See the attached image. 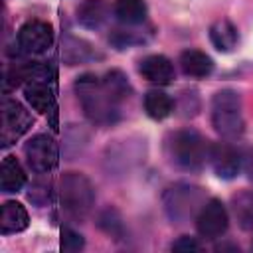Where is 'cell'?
Instances as JSON below:
<instances>
[{"mask_svg":"<svg viewBox=\"0 0 253 253\" xmlns=\"http://www.w3.org/2000/svg\"><path fill=\"white\" fill-rule=\"evenodd\" d=\"M103 85H105L109 97H111L117 105H121L123 101H126V99L130 97V91H132V89H130V83H128V79H126V75H125L123 71H119V69L107 71L105 77H103Z\"/></svg>","mask_w":253,"mask_h":253,"instance_id":"obj_22","label":"cell"},{"mask_svg":"<svg viewBox=\"0 0 253 253\" xmlns=\"http://www.w3.org/2000/svg\"><path fill=\"white\" fill-rule=\"evenodd\" d=\"M26 101L40 113H49L53 107V93L43 79H34L24 87Z\"/></svg>","mask_w":253,"mask_h":253,"instance_id":"obj_18","label":"cell"},{"mask_svg":"<svg viewBox=\"0 0 253 253\" xmlns=\"http://www.w3.org/2000/svg\"><path fill=\"white\" fill-rule=\"evenodd\" d=\"M202 249V243L196 239V237H190V235H182L180 239H176L172 243V251H180V253H188V251H200Z\"/></svg>","mask_w":253,"mask_h":253,"instance_id":"obj_27","label":"cell"},{"mask_svg":"<svg viewBox=\"0 0 253 253\" xmlns=\"http://www.w3.org/2000/svg\"><path fill=\"white\" fill-rule=\"evenodd\" d=\"M208 140L192 128L176 130L166 138L168 160L188 172H196L208 162Z\"/></svg>","mask_w":253,"mask_h":253,"instance_id":"obj_2","label":"cell"},{"mask_svg":"<svg viewBox=\"0 0 253 253\" xmlns=\"http://www.w3.org/2000/svg\"><path fill=\"white\" fill-rule=\"evenodd\" d=\"M243 170L247 172V176H249V180L253 182V156H247V158L243 160Z\"/></svg>","mask_w":253,"mask_h":253,"instance_id":"obj_28","label":"cell"},{"mask_svg":"<svg viewBox=\"0 0 253 253\" xmlns=\"http://www.w3.org/2000/svg\"><path fill=\"white\" fill-rule=\"evenodd\" d=\"M211 125L223 138H239L245 123L241 113V97L233 89H221L211 99Z\"/></svg>","mask_w":253,"mask_h":253,"instance_id":"obj_3","label":"cell"},{"mask_svg":"<svg viewBox=\"0 0 253 253\" xmlns=\"http://www.w3.org/2000/svg\"><path fill=\"white\" fill-rule=\"evenodd\" d=\"M24 154H26L28 166L36 174H47L57 164V146H55V140L47 134L32 136L24 146Z\"/></svg>","mask_w":253,"mask_h":253,"instance_id":"obj_8","label":"cell"},{"mask_svg":"<svg viewBox=\"0 0 253 253\" xmlns=\"http://www.w3.org/2000/svg\"><path fill=\"white\" fill-rule=\"evenodd\" d=\"M30 223V215L26 211V208L18 202H6L2 206V213H0V231L4 235L10 233H18L24 231Z\"/></svg>","mask_w":253,"mask_h":253,"instance_id":"obj_16","label":"cell"},{"mask_svg":"<svg viewBox=\"0 0 253 253\" xmlns=\"http://www.w3.org/2000/svg\"><path fill=\"white\" fill-rule=\"evenodd\" d=\"M115 16L126 26H138L146 20V0H115Z\"/></svg>","mask_w":253,"mask_h":253,"instance_id":"obj_19","label":"cell"},{"mask_svg":"<svg viewBox=\"0 0 253 253\" xmlns=\"http://www.w3.org/2000/svg\"><path fill=\"white\" fill-rule=\"evenodd\" d=\"M243 160L241 152L229 142H211L208 148V162L221 180H233L243 170Z\"/></svg>","mask_w":253,"mask_h":253,"instance_id":"obj_6","label":"cell"},{"mask_svg":"<svg viewBox=\"0 0 253 253\" xmlns=\"http://www.w3.org/2000/svg\"><path fill=\"white\" fill-rule=\"evenodd\" d=\"M138 73L146 81L156 83V85H168L174 81V75H176L172 61L160 53H152V55H146L144 59H140Z\"/></svg>","mask_w":253,"mask_h":253,"instance_id":"obj_11","label":"cell"},{"mask_svg":"<svg viewBox=\"0 0 253 253\" xmlns=\"http://www.w3.org/2000/svg\"><path fill=\"white\" fill-rule=\"evenodd\" d=\"M99 225H101L109 235H115V237H117V235H123V221H121V217H119V213H117L115 210L103 211Z\"/></svg>","mask_w":253,"mask_h":253,"instance_id":"obj_24","label":"cell"},{"mask_svg":"<svg viewBox=\"0 0 253 253\" xmlns=\"http://www.w3.org/2000/svg\"><path fill=\"white\" fill-rule=\"evenodd\" d=\"M231 210L241 229L253 231V190H241L231 198Z\"/></svg>","mask_w":253,"mask_h":253,"instance_id":"obj_21","label":"cell"},{"mask_svg":"<svg viewBox=\"0 0 253 253\" xmlns=\"http://www.w3.org/2000/svg\"><path fill=\"white\" fill-rule=\"evenodd\" d=\"M75 93L83 107L85 117L95 125H109L117 121L119 105L109 97L103 79L93 73H83L75 81Z\"/></svg>","mask_w":253,"mask_h":253,"instance_id":"obj_1","label":"cell"},{"mask_svg":"<svg viewBox=\"0 0 253 253\" xmlns=\"http://www.w3.org/2000/svg\"><path fill=\"white\" fill-rule=\"evenodd\" d=\"M53 43V28L42 20H28L18 30V45L26 53H43Z\"/></svg>","mask_w":253,"mask_h":253,"instance_id":"obj_9","label":"cell"},{"mask_svg":"<svg viewBox=\"0 0 253 253\" xmlns=\"http://www.w3.org/2000/svg\"><path fill=\"white\" fill-rule=\"evenodd\" d=\"M210 42L213 43V47L217 51L229 53L239 43V32H237V28L231 20L221 18V20L213 22L211 28H210Z\"/></svg>","mask_w":253,"mask_h":253,"instance_id":"obj_12","label":"cell"},{"mask_svg":"<svg viewBox=\"0 0 253 253\" xmlns=\"http://www.w3.org/2000/svg\"><path fill=\"white\" fill-rule=\"evenodd\" d=\"M227 225H229L227 210L221 204V200H217V198L208 200L202 206V210L198 211V215H196L198 233L202 237H206V239H217V237H221L227 231Z\"/></svg>","mask_w":253,"mask_h":253,"instance_id":"obj_7","label":"cell"},{"mask_svg":"<svg viewBox=\"0 0 253 253\" xmlns=\"http://www.w3.org/2000/svg\"><path fill=\"white\" fill-rule=\"evenodd\" d=\"M28 198H30L34 204L43 206L45 202H49V184H45V182H36L34 186H30Z\"/></svg>","mask_w":253,"mask_h":253,"instance_id":"obj_26","label":"cell"},{"mask_svg":"<svg viewBox=\"0 0 253 253\" xmlns=\"http://www.w3.org/2000/svg\"><path fill=\"white\" fill-rule=\"evenodd\" d=\"M109 42L117 49H126V47H132L136 43H142L144 36L134 32V30H113L111 36H109Z\"/></svg>","mask_w":253,"mask_h":253,"instance_id":"obj_23","label":"cell"},{"mask_svg":"<svg viewBox=\"0 0 253 253\" xmlns=\"http://www.w3.org/2000/svg\"><path fill=\"white\" fill-rule=\"evenodd\" d=\"M109 16V4L105 0H83L77 8V22L87 30H99Z\"/></svg>","mask_w":253,"mask_h":253,"instance_id":"obj_14","label":"cell"},{"mask_svg":"<svg viewBox=\"0 0 253 253\" xmlns=\"http://www.w3.org/2000/svg\"><path fill=\"white\" fill-rule=\"evenodd\" d=\"M83 245H85V241L77 231H73L69 227L61 229V249L63 251H69V253L71 251H79V249H83Z\"/></svg>","mask_w":253,"mask_h":253,"instance_id":"obj_25","label":"cell"},{"mask_svg":"<svg viewBox=\"0 0 253 253\" xmlns=\"http://www.w3.org/2000/svg\"><path fill=\"white\" fill-rule=\"evenodd\" d=\"M32 126L30 113L14 99L2 101V142L10 144Z\"/></svg>","mask_w":253,"mask_h":253,"instance_id":"obj_10","label":"cell"},{"mask_svg":"<svg viewBox=\"0 0 253 253\" xmlns=\"http://www.w3.org/2000/svg\"><path fill=\"white\" fill-rule=\"evenodd\" d=\"M61 57L63 63L67 65H77V63H87L99 57V53L93 49V45L81 38H71L67 36L61 43Z\"/></svg>","mask_w":253,"mask_h":253,"instance_id":"obj_13","label":"cell"},{"mask_svg":"<svg viewBox=\"0 0 253 253\" xmlns=\"http://www.w3.org/2000/svg\"><path fill=\"white\" fill-rule=\"evenodd\" d=\"M59 200L71 217L85 219L95 206V188L87 176L79 172H67L59 182Z\"/></svg>","mask_w":253,"mask_h":253,"instance_id":"obj_4","label":"cell"},{"mask_svg":"<svg viewBox=\"0 0 253 253\" xmlns=\"http://www.w3.org/2000/svg\"><path fill=\"white\" fill-rule=\"evenodd\" d=\"M180 67L188 77H208L213 71V61L200 49H184L180 53Z\"/></svg>","mask_w":253,"mask_h":253,"instance_id":"obj_15","label":"cell"},{"mask_svg":"<svg viewBox=\"0 0 253 253\" xmlns=\"http://www.w3.org/2000/svg\"><path fill=\"white\" fill-rule=\"evenodd\" d=\"M206 194L200 186L194 184H174L170 188L164 190L162 194V206L164 211L168 215L170 221L174 223H184L190 217L198 215V211L202 210V206L206 204Z\"/></svg>","mask_w":253,"mask_h":253,"instance_id":"obj_5","label":"cell"},{"mask_svg":"<svg viewBox=\"0 0 253 253\" xmlns=\"http://www.w3.org/2000/svg\"><path fill=\"white\" fill-rule=\"evenodd\" d=\"M24 184H26V172H24L22 164L14 156H6L2 160V166H0V186H2V192L14 194V192L22 190Z\"/></svg>","mask_w":253,"mask_h":253,"instance_id":"obj_17","label":"cell"},{"mask_svg":"<svg viewBox=\"0 0 253 253\" xmlns=\"http://www.w3.org/2000/svg\"><path fill=\"white\" fill-rule=\"evenodd\" d=\"M144 111L150 119L154 121H162L166 117L172 115L174 111V101L168 93L160 91V89H150L144 95Z\"/></svg>","mask_w":253,"mask_h":253,"instance_id":"obj_20","label":"cell"}]
</instances>
